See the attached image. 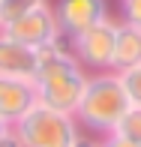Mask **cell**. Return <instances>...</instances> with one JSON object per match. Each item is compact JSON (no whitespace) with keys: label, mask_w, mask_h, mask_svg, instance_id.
I'll use <instances>...</instances> for the list:
<instances>
[{"label":"cell","mask_w":141,"mask_h":147,"mask_svg":"<svg viewBox=\"0 0 141 147\" xmlns=\"http://www.w3.org/2000/svg\"><path fill=\"white\" fill-rule=\"evenodd\" d=\"M84 84H87V72L75 60L66 36L36 48V78H33V87H36L39 105L75 114L78 99L84 93Z\"/></svg>","instance_id":"obj_1"},{"label":"cell","mask_w":141,"mask_h":147,"mask_svg":"<svg viewBox=\"0 0 141 147\" xmlns=\"http://www.w3.org/2000/svg\"><path fill=\"white\" fill-rule=\"evenodd\" d=\"M126 108H129V99L123 93L117 72H90L72 117L81 126V132H90L93 138H105L117 129Z\"/></svg>","instance_id":"obj_2"},{"label":"cell","mask_w":141,"mask_h":147,"mask_svg":"<svg viewBox=\"0 0 141 147\" xmlns=\"http://www.w3.org/2000/svg\"><path fill=\"white\" fill-rule=\"evenodd\" d=\"M12 132L21 141V147H75L84 135L72 114L54 111L39 102L18 123H12Z\"/></svg>","instance_id":"obj_3"},{"label":"cell","mask_w":141,"mask_h":147,"mask_svg":"<svg viewBox=\"0 0 141 147\" xmlns=\"http://www.w3.org/2000/svg\"><path fill=\"white\" fill-rule=\"evenodd\" d=\"M114 36H117V18H102L99 24L87 27L84 33L69 39V48L75 60L81 63V69L90 72H111L114 60Z\"/></svg>","instance_id":"obj_4"},{"label":"cell","mask_w":141,"mask_h":147,"mask_svg":"<svg viewBox=\"0 0 141 147\" xmlns=\"http://www.w3.org/2000/svg\"><path fill=\"white\" fill-rule=\"evenodd\" d=\"M3 33L12 36L15 42L30 45V48H42V45H48V42H54V39L63 36L60 27H57V18H54L51 3L39 6V9H33V12H27V15H21V18H15L12 24L3 27Z\"/></svg>","instance_id":"obj_5"},{"label":"cell","mask_w":141,"mask_h":147,"mask_svg":"<svg viewBox=\"0 0 141 147\" xmlns=\"http://www.w3.org/2000/svg\"><path fill=\"white\" fill-rule=\"evenodd\" d=\"M54 18L66 39L84 33L87 27L108 18V0H54Z\"/></svg>","instance_id":"obj_6"},{"label":"cell","mask_w":141,"mask_h":147,"mask_svg":"<svg viewBox=\"0 0 141 147\" xmlns=\"http://www.w3.org/2000/svg\"><path fill=\"white\" fill-rule=\"evenodd\" d=\"M0 78H18V81L36 78V48L15 42L3 30H0Z\"/></svg>","instance_id":"obj_7"},{"label":"cell","mask_w":141,"mask_h":147,"mask_svg":"<svg viewBox=\"0 0 141 147\" xmlns=\"http://www.w3.org/2000/svg\"><path fill=\"white\" fill-rule=\"evenodd\" d=\"M36 105V87L33 81H18V78H0V120L18 123L27 111Z\"/></svg>","instance_id":"obj_8"},{"label":"cell","mask_w":141,"mask_h":147,"mask_svg":"<svg viewBox=\"0 0 141 147\" xmlns=\"http://www.w3.org/2000/svg\"><path fill=\"white\" fill-rule=\"evenodd\" d=\"M141 63V27L129 21H117V36H114V60L111 72L129 69Z\"/></svg>","instance_id":"obj_9"},{"label":"cell","mask_w":141,"mask_h":147,"mask_svg":"<svg viewBox=\"0 0 141 147\" xmlns=\"http://www.w3.org/2000/svg\"><path fill=\"white\" fill-rule=\"evenodd\" d=\"M48 0H0V27H6V24H12L15 18L27 15V12L39 9V6H45Z\"/></svg>","instance_id":"obj_10"},{"label":"cell","mask_w":141,"mask_h":147,"mask_svg":"<svg viewBox=\"0 0 141 147\" xmlns=\"http://www.w3.org/2000/svg\"><path fill=\"white\" fill-rule=\"evenodd\" d=\"M114 135H120V138H126V141L141 147V108L138 105H129V108H126V114L120 117L117 129H114Z\"/></svg>","instance_id":"obj_11"},{"label":"cell","mask_w":141,"mask_h":147,"mask_svg":"<svg viewBox=\"0 0 141 147\" xmlns=\"http://www.w3.org/2000/svg\"><path fill=\"white\" fill-rule=\"evenodd\" d=\"M117 78H120V84H123V93H126V99H129V105H138L141 108V63L129 66V69H120Z\"/></svg>","instance_id":"obj_12"},{"label":"cell","mask_w":141,"mask_h":147,"mask_svg":"<svg viewBox=\"0 0 141 147\" xmlns=\"http://www.w3.org/2000/svg\"><path fill=\"white\" fill-rule=\"evenodd\" d=\"M120 21H129L141 27V0H120Z\"/></svg>","instance_id":"obj_13"},{"label":"cell","mask_w":141,"mask_h":147,"mask_svg":"<svg viewBox=\"0 0 141 147\" xmlns=\"http://www.w3.org/2000/svg\"><path fill=\"white\" fill-rule=\"evenodd\" d=\"M99 147H138V144H132V141H126V138H120V135H105V138H99Z\"/></svg>","instance_id":"obj_14"},{"label":"cell","mask_w":141,"mask_h":147,"mask_svg":"<svg viewBox=\"0 0 141 147\" xmlns=\"http://www.w3.org/2000/svg\"><path fill=\"white\" fill-rule=\"evenodd\" d=\"M0 147H21V141H18V138H15V132L9 129L3 138H0Z\"/></svg>","instance_id":"obj_15"},{"label":"cell","mask_w":141,"mask_h":147,"mask_svg":"<svg viewBox=\"0 0 141 147\" xmlns=\"http://www.w3.org/2000/svg\"><path fill=\"white\" fill-rule=\"evenodd\" d=\"M75 147H99V138H93V135L87 138V135H81V141H78Z\"/></svg>","instance_id":"obj_16"},{"label":"cell","mask_w":141,"mask_h":147,"mask_svg":"<svg viewBox=\"0 0 141 147\" xmlns=\"http://www.w3.org/2000/svg\"><path fill=\"white\" fill-rule=\"evenodd\" d=\"M9 129H12V126L6 123V120H0V138H3V135H6V132H9Z\"/></svg>","instance_id":"obj_17"},{"label":"cell","mask_w":141,"mask_h":147,"mask_svg":"<svg viewBox=\"0 0 141 147\" xmlns=\"http://www.w3.org/2000/svg\"><path fill=\"white\" fill-rule=\"evenodd\" d=\"M0 30H3V27H0Z\"/></svg>","instance_id":"obj_18"}]
</instances>
